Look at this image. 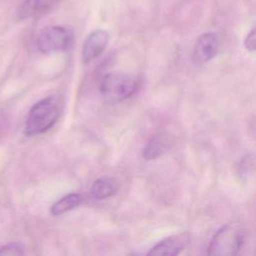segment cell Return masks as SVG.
<instances>
[{
  "instance_id": "6da1fadb",
  "label": "cell",
  "mask_w": 256,
  "mask_h": 256,
  "mask_svg": "<svg viewBox=\"0 0 256 256\" xmlns=\"http://www.w3.org/2000/svg\"><path fill=\"white\" fill-rule=\"evenodd\" d=\"M62 108V99L58 95H49L35 103L25 122V134L35 136L50 130L58 121Z\"/></svg>"
},
{
  "instance_id": "7a4b0ae2",
  "label": "cell",
  "mask_w": 256,
  "mask_h": 256,
  "mask_svg": "<svg viewBox=\"0 0 256 256\" xmlns=\"http://www.w3.org/2000/svg\"><path fill=\"white\" fill-rule=\"evenodd\" d=\"M137 88L134 77L122 72L105 74L99 83V91L103 99L109 103H119L131 97Z\"/></svg>"
},
{
  "instance_id": "3957f363",
  "label": "cell",
  "mask_w": 256,
  "mask_h": 256,
  "mask_svg": "<svg viewBox=\"0 0 256 256\" xmlns=\"http://www.w3.org/2000/svg\"><path fill=\"white\" fill-rule=\"evenodd\" d=\"M244 244V232L237 226L224 225L213 235L207 253L209 255H237Z\"/></svg>"
},
{
  "instance_id": "277c9868",
  "label": "cell",
  "mask_w": 256,
  "mask_h": 256,
  "mask_svg": "<svg viewBox=\"0 0 256 256\" xmlns=\"http://www.w3.org/2000/svg\"><path fill=\"white\" fill-rule=\"evenodd\" d=\"M73 41L72 31L64 26H50L43 29L37 37L36 45L43 54L68 50Z\"/></svg>"
},
{
  "instance_id": "5b68a950",
  "label": "cell",
  "mask_w": 256,
  "mask_h": 256,
  "mask_svg": "<svg viewBox=\"0 0 256 256\" xmlns=\"http://www.w3.org/2000/svg\"><path fill=\"white\" fill-rule=\"evenodd\" d=\"M109 41V34L103 29L92 31L84 40L82 46V60L88 64L98 58L105 50Z\"/></svg>"
},
{
  "instance_id": "8992f818",
  "label": "cell",
  "mask_w": 256,
  "mask_h": 256,
  "mask_svg": "<svg viewBox=\"0 0 256 256\" xmlns=\"http://www.w3.org/2000/svg\"><path fill=\"white\" fill-rule=\"evenodd\" d=\"M219 50V39L213 32H206L198 37L193 48V61L203 64L213 59Z\"/></svg>"
},
{
  "instance_id": "52a82bcc",
  "label": "cell",
  "mask_w": 256,
  "mask_h": 256,
  "mask_svg": "<svg viewBox=\"0 0 256 256\" xmlns=\"http://www.w3.org/2000/svg\"><path fill=\"white\" fill-rule=\"evenodd\" d=\"M189 241H190V236L186 232L180 233L177 235H172L158 242L155 246H153L150 249V251L147 254L156 255V256L178 255L189 244Z\"/></svg>"
},
{
  "instance_id": "ba28073f",
  "label": "cell",
  "mask_w": 256,
  "mask_h": 256,
  "mask_svg": "<svg viewBox=\"0 0 256 256\" xmlns=\"http://www.w3.org/2000/svg\"><path fill=\"white\" fill-rule=\"evenodd\" d=\"M172 146V137L166 131L154 134L142 149V157L147 160H155L168 152Z\"/></svg>"
},
{
  "instance_id": "9c48e42d",
  "label": "cell",
  "mask_w": 256,
  "mask_h": 256,
  "mask_svg": "<svg viewBox=\"0 0 256 256\" xmlns=\"http://www.w3.org/2000/svg\"><path fill=\"white\" fill-rule=\"evenodd\" d=\"M119 188L116 179L112 177H101L95 180L90 188V193L95 200H104L113 196Z\"/></svg>"
},
{
  "instance_id": "30bf717a",
  "label": "cell",
  "mask_w": 256,
  "mask_h": 256,
  "mask_svg": "<svg viewBox=\"0 0 256 256\" xmlns=\"http://www.w3.org/2000/svg\"><path fill=\"white\" fill-rule=\"evenodd\" d=\"M60 0H23L18 11L20 18H29L49 10Z\"/></svg>"
},
{
  "instance_id": "8fae6325",
  "label": "cell",
  "mask_w": 256,
  "mask_h": 256,
  "mask_svg": "<svg viewBox=\"0 0 256 256\" xmlns=\"http://www.w3.org/2000/svg\"><path fill=\"white\" fill-rule=\"evenodd\" d=\"M82 201V196L78 193H70L56 201L50 208V212L54 216H60L72 209L76 208Z\"/></svg>"
},
{
  "instance_id": "7c38bea8",
  "label": "cell",
  "mask_w": 256,
  "mask_h": 256,
  "mask_svg": "<svg viewBox=\"0 0 256 256\" xmlns=\"http://www.w3.org/2000/svg\"><path fill=\"white\" fill-rule=\"evenodd\" d=\"M24 254V247L22 244L13 242L0 247V255H22Z\"/></svg>"
},
{
  "instance_id": "4fadbf2b",
  "label": "cell",
  "mask_w": 256,
  "mask_h": 256,
  "mask_svg": "<svg viewBox=\"0 0 256 256\" xmlns=\"http://www.w3.org/2000/svg\"><path fill=\"white\" fill-rule=\"evenodd\" d=\"M244 45H245V48L248 51L253 52L255 50L256 38H255V29L254 28L251 29V31L247 34V36L245 38V41H244Z\"/></svg>"
}]
</instances>
